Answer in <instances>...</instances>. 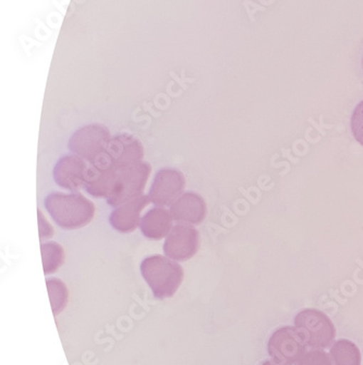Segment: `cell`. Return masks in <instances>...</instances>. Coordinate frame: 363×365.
<instances>
[{
	"mask_svg": "<svg viewBox=\"0 0 363 365\" xmlns=\"http://www.w3.org/2000/svg\"><path fill=\"white\" fill-rule=\"evenodd\" d=\"M151 171V165L142 161L105 170L90 165L84 188L92 196L106 198L110 206L117 208L142 195Z\"/></svg>",
	"mask_w": 363,
	"mask_h": 365,
	"instance_id": "1",
	"label": "cell"
},
{
	"mask_svg": "<svg viewBox=\"0 0 363 365\" xmlns=\"http://www.w3.org/2000/svg\"><path fill=\"white\" fill-rule=\"evenodd\" d=\"M45 207L55 222L65 230L85 227L95 213L93 202L81 194L53 192L45 199Z\"/></svg>",
	"mask_w": 363,
	"mask_h": 365,
	"instance_id": "2",
	"label": "cell"
},
{
	"mask_svg": "<svg viewBox=\"0 0 363 365\" xmlns=\"http://www.w3.org/2000/svg\"><path fill=\"white\" fill-rule=\"evenodd\" d=\"M141 274L157 300H165L177 292L184 281V268L162 255H153L141 262Z\"/></svg>",
	"mask_w": 363,
	"mask_h": 365,
	"instance_id": "3",
	"label": "cell"
},
{
	"mask_svg": "<svg viewBox=\"0 0 363 365\" xmlns=\"http://www.w3.org/2000/svg\"><path fill=\"white\" fill-rule=\"evenodd\" d=\"M293 323L311 349L327 348L335 339L336 328L333 322L319 309H307L299 312Z\"/></svg>",
	"mask_w": 363,
	"mask_h": 365,
	"instance_id": "4",
	"label": "cell"
},
{
	"mask_svg": "<svg viewBox=\"0 0 363 365\" xmlns=\"http://www.w3.org/2000/svg\"><path fill=\"white\" fill-rule=\"evenodd\" d=\"M268 351L275 362L293 365L307 354V344L295 326H284L275 330L270 336Z\"/></svg>",
	"mask_w": 363,
	"mask_h": 365,
	"instance_id": "5",
	"label": "cell"
},
{
	"mask_svg": "<svg viewBox=\"0 0 363 365\" xmlns=\"http://www.w3.org/2000/svg\"><path fill=\"white\" fill-rule=\"evenodd\" d=\"M144 148L142 143L130 135H119L112 138L105 153L90 164L98 170H105L112 165H127L142 161Z\"/></svg>",
	"mask_w": 363,
	"mask_h": 365,
	"instance_id": "6",
	"label": "cell"
},
{
	"mask_svg": "<svg viewBox=\"0 0 363 365\" xmlns=\"http://www.w3.org/2000/svg\"><path fill=\"white\" fill-rule=\"evenodd\" d=\"M112 140L110 130L102 125H86L78 129L69 140V149L82 159L93 163L100 155L105 153Z\"/></svg>",
	"mask_w": 363,
	"mask_h": 365,
	"instance_id": "7",
	"label": "cell"
},
{
	"mask_svg": "<svg viewBox=\"0 0 363 365\" xmlns=\"http://www.w3.org/2000/svg\"><path fill=\"white\" fill-rule=\"evenodd\" d=\"M200 247V233L190 225H177L172 227L164 243L166 257L175 262H186L196 255Z\"/></svg>",
	"mask_w": 363,
	"mask_h": 365,
	"instance_id": "8",
	"label": "cell"
},
{
	"mask_svg": "<svg viewBox=\"0 0 363 365\" xmlns=\"http://www.w3.org/2000/svg\"><path fill=\"white\" fill-rule=\"evenodd\" d=\"M184 186L186 180L182 172L175 169L159 170L149 190L151 202L157 207L170 206L182 196Z\"/></svg>",
	"mask_w": 363,
	"mask_h": 365,
	"instance_id": "9",
	"label": "cell"
},
{
	"mask_svg": "<svg viewBox=\"0 0 363 365\" xmlns=\"http://www.w3.org/2000/svg\"><path fill=\"white\" fill-rule=\"evenodd\" d=\"M89 167L79 155H68L55 165L54 178L60 187L68 190H80L85 186Z\"/></svg>",
	"mask_w": 363,
	"mask_h": 365,
	"instance_id": "10",
	"label": "cell"
},
{
	"mask_svg": "<svg viewBox=\"0 0 363 365\" xmlns=\"http://www.w3.org/2000/svg\"><path fill=\"white\" fill-rule=\"evenodd\" d=\"M169 207L174 221L184 223V225H201L206 217L207 209L205 200L196 192H184Z\"/></svg>",
	"mask_w": 363,
	"mask_h": 365,
	"instance_id": "11",
	"label": "cell"
},
{
	"mask_svg": "<svg viewBox=\"0 0 363 365\" xmlns=\"http://www.w3.org/2000/svg\"><path fill=\"white\" fill-rule=\"evenodd\" d=\"M151 202L149 196L141 195L117 207L110 217V223L120 233H131L140 227L141 212Z\"/></svg>",
	"mask_w": 363,
	"mask_h": 365,
	"instance_id": "12",
	"label": "cell"
},
{
	"mask_svg": "<svg viewBox=\"0 0 363 365\" xmlns=\"http://www.w3.org/2000/svg\"><path fill=\"white\" fill-rule=\"evenodd\" d=\"M172 213L163 207H157L145 213L140 223L141 232L145 237L154 241L167 237L172 227Z\"/></svg>",
	"mask_w": 363,
	"mask_h": 365,
	"instance_id": "13",
	"label": "cell"
},
{
	"mask_svg": "<svg viewBox=\"0 0 363 365\" xmlns=\"http://www.w3.org/2000/svg\"><path fill=\"white\" fill-rule=\"evenodd\" d=\"M331 356L334 365H361L360 350L350 340H337L332 346Z\"/></svg>",
	"mask_w": 363,
	"mask_h": 365,
	"instance_id": "14",
	"label": "cell"
},
{
	"mask_svg": "<svg viewBox=\"0 0 363 365\" xmlns=\"http://www.w3.org/2000/svg\"><path fill=\"white\" fill-rule=\"evenodd\" d=\"M41 251H42L44 274H54L65 262V251L63 246L56 242H48L41 245Z\"/></svg>",
	"mask_w": 363,
	"mask_h": 365,
	"instance_id": "15",
	"label": "cell"
},
{
	"mask_svg": "<svg viewBox=\"0 0 363 365\" xmlns=\"http://www.w3.org/2000/svg\"><path fill=\"white\" fill-rule=\"evenodd\" d=\"M47 291H48L49 300H51V309L55 317L60 314L68 304L67 286L63 284L60 279H47Z\"/></svg>",
	"mask_w": 363,
	"mask_h": 365,
	"instance_id": "16",
	"label": "cell"
},
{
	"mask_svg": "<svg viewBox=\"0 0 363 365\" xmlns=\"http://www.w3.org/2000/svg\"><path fill=\"white\" fill-rule=\"evenodd\" d=\"M350 127L356 140L363 145V101H361L354 108L350 120Z\"/></svg>",
	"mask_w": 363,
	"mask_h": 365,
	"instance_id": "17",
	"label": "cell"
},
{
	"mask_svg": "<svg viewBox=\"0 0 363 365\" xmlns=\"http://www.w3.org/2000/svg\"><path fill=\"white\" fill-rule=\"evenodd\" d=\"M298 365H333L331 358L326 352L320 349L307 352L298 362Z\"/></svg>",
	"mask_w": 363,
	"mask_h": 365,
	"instance_id": "18",
	"label": "cell"
},
{
	"mask_svg": "<svg viewBox=\"0 0 363 365\" xmlns=\"http://www.w3.org/2000/svg\"><path fill=\"white\" fill-rule=\"evenodd\" d=\"M38 215L41 241H43V240L51 239V237L54 235V229H53V227L47 222L44 215H43L42 211H41L40 209H38Z\"/></svg>",
	"mask_w": 363,
	"mask_h": 365,
	"instance_id": "19",
	"label": "cell"
},
{
	"mask_svg": "<svg viewBox=\"0 0 363 365\" xmlns=\"http://www.w3.org/2000/svg\"><path fill=\"white\" fill-rule=\"evenodd\" d=\"M261 365H285V364H280V363L275 362V361L268 360V361H264V362L262 363Z\"/></svg>",
	"mask_w": 363,
	"mask_h": 365,
	"instance_id": "20",
	"label": "cell"
},
{
	"mask_svg": "<svg viewBox=\"0 0 363 365\" xmlns=\"http://www.w3.org/2000/svg\"><path fill=\"white\" fill-rule=\"evenodd\" d=\"M362 66H363V58H362Z\"/></svg>",
	"mask_w": 363,
	"mask_h": 365,
	"instance_id": "21",
	"label": "cell"
}]
</instances>
